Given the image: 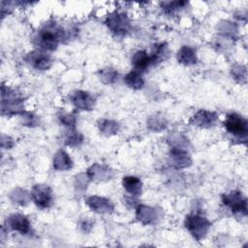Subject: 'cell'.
Masks as SVG:
<instances>
[{
    "label": "cell",
    "mask_w": 248,
    "mask_h": 248,
    "mask_svg": "<svg viewBox=\"0 0 248 248\" xmlns=\"http://www.w3.org/2000/svg\"><path fill=\"white\" fill-rule=\"evenodd\" d=\"M89 180L90 179H89V177L87 176L86 173L78 174L77 176V179H76V186L78 187V190L84 191L86 189V186H87Z\"/></svg>",
    "instance_id": "obj_32"
},
{
    "label": "cell",
    "mask_w": 248,
    "mask_h": 248,
    "mask_svg": "<svg viewBox=\"0 0 248 248\" xmlns=\"http://www.w3.org/2000/svg\"><path fill=\"white\" fill-rule=\"evenodd\" d=\"M187 4L188 3L185 1H167V2H162L161 7L165 14L173 15L179 12L180 10L184 9Z\"/></svg>",
    "instance_id": "obj_27"
},
{
    "label": "cell",
    "mask_w": 248,
    "mask_h": 248,
    "mask_svg": "<svg viewBox=\"0 0 248 248\" xmlns=\"http://www.w3.org/2000/svg\"><path fill=\"white\" fill-rule=\"evenodd\" d=\"M168 141L171 146V148H178V149H185L189 144L188 139L179 133L170 134L168 138Z\"/></svg>",
    "instance_id": "obj_25"
},
{
    "label": "cell",
    "mask_w": 248,
    "mask_h": 248,
    "mask_svg": "<svg viewBox=\"0 0 248 248\" xmlns=\"http://www.w3.org/2000/svg\"><path fill=\"white\" fill-rule=\"evenodd\" d=\"M7 230L16 232L22 235H31L33 229L30 220L27 216L21 213H13L9 215L5 220Z\"/></svg>",
    "instance_id": "obj_8"
},
{
    "label": "cell",
    "mask_w": 248,
    "mask_h": 248,
    "mask_svg": "<svg viewBox=\"0 0 248 248\" xmlns=\"http://www.w3.org/2000/svg\"><path fill=\"white\" fill-rule=\"evenodd\" d=\"M64 143L70 147H78L83 142V135L77 131L75 128H69L68 131L65 132L64 136Z\"/></svg>",
    "instance_id": "obj_23"
},
{
    "label": "cell",
    "mask_w": 248,
    "mask_h": 248,
    "mask_svg": "<svg viewBox=\"0 0 248 248\" xmlns=\"http://www.w3.org/2000/svg\"><path fill=\"white\" fill-rule=\"evenodd\" d=\"M178 63L184 66H192L198 63V54L194 47L190 46H182L176 53Z\"/></svg>",
    "instance_id": "obj_17"
},
{
    "label": "cell",
    "mask_w": 248,
    "mask_h": 248,
    "mask_svg": "<svg viewBox=\"0 0 248 248\" xmlns=\"http://www.w3.org/2000/svg\"><path fill=\"white\" fill-rule=\"evenodd\" d=\"M131 61H132L134 70L140 74H143L150 68V66H152L150 55L143 49L136 51L133 54Z\"/></svg>",
    "instance_id": "obj_16"
},
{
    "label": "cell",
    "mask_w": 248,
    "mask_h": 248,
    "mask_svg": "<svg viewBox=\"0 0 248 248\" xmlns=\"http://www.w3.org/2000/svg\"><path fill=\"white\" fill-rule=\"evenodd\" d=\"M19 118L21 124L27 127H36L40 123L39 117L36 114L29 111H23L22 113H20Z\"/></svg>",
    "instance_id": "obj_29"
},
{
    "label": "cell",
    "mask_w": 248,
    "mask_h": 248,
    "mask_svg": "<svg viewBox=\"0 0 248 248\" xmlns=\"http://www.w3.org/2000/svg\"><path fill=\"white\" fill-rule=\"evenodd\" d=\"M98 77H99V79L103 83L113 84L114 82H116L118 80L119 73L117 72V70L108 67V68H104V69L100 70L98 73Z\"/></svg>",
    "instance_id": "obj_24"
},
{
    "label": "cell",
    "mask_w": 248,
    "mask_h": 248,
    "mask_svg": "<svg viewBox=\"0 0 248 248\" xmlns=\"http://www.w3.org/2000/svg\"><path fill=\"white\" fill-rule=\"evenodd\" d=\"M97 126L99 131L107 137L116 135L120 129V125L118 122L110 119H105V118L99 119L97 121Z\"/></svg>",
    "instance_id": "obj_21"
},
{
    "label": "cell",
    "mask_w": 248,
    "mask_h": 248,
    "mask_svg": "<svg viewBox=\"0 0 248 248\" xmlns=\"http://www.w3.org/2000/svg\"><path fill=\"white\" fill-rule=\"evenodd\" d=\"M147 126L150 130L160 132L167 127V121L162 115H152L147 120Z\"/></svg>",
    "instance_id": "obj_28"
},
{
    "label": "cell",
    "mask_w": 248,
    "mask_h": 248,
    "mask_svg": "<svg viewBox=\"0 0 248 248\" xmlns=\"http://www.w3.org/2000/svg\"><path fill=\"white\" fill-rule=\"evenodd\" d=\"M105 24L117 36H125L131 29L130 18L122 12H113L109 14L105 19Z\"/></svg>",
    "instance_id": "obj_5"
},
{
    "label": "cell",
    "mask_w": 248,
    "mask_h": 248,
    "mask_svg": "<svg viewBox=\"0 0 248 248\" xmlns=\"http://www.w3.org/2000/svg\"><path fill=\"white\" fill-rule=\"evenodd\" d=\"M136 217L138 221L143 225H153L158 221L160 215L155 207L145 204H139L136 207Z\"/></svg>",
    "instance_id": "obj_14"
},
{
    "label": "cell",
    "mask_w": 248,
    "mask_h": 248,
    "mask_svg": "<svg viewBox=\"0 0 248 248\" xmlns=\"http://www.w3.org/2000/svg\"><path fill=\"white\" fill-rule=\"evenodd\" d=\"M24 59L28 65L38 71H46L52 66L51 56L46 51L40 49L27 53Z\"/></svg>",
    "instance_id": "obj_9"
},
{
    "label": "cell",
    "mask_w": 248,
    "mask_h": 248,
    "mask_svg": "<svg viewBox=\"0 0 248 248\" xmlns=\"http://www.w3.org/2000/svg\"><path fill=\"white\" fill-rule=\"evenodd\" d=\"M124 83L135 90H140L144 86V79L142 78V74L132 70L124 77Z\"/></svg>",
    "instance_id": "obj_22"
},
{
    "label": "cell",
    "mask_w": 248,
    "mask_h": 248,
    "mask_svg": "<svg viewBox=\"0 0 248 248\" xmlns=\"http://www.w3.org/2000/svg\"><path fill=\"white\" fill-rule=\"evenodd\" d=\"M70 102L78 110H92L96 104V99L89 92L77 90L70 95Z\"/></svg>",
    "instance_id": "obj_10"
},
{
    "label": "cell",
    "mask_w": 248,
    "mask_h": 248,
    "mask_svg": "<svg viewBox=\"0 0 248 248\" xmlns=\"http://www.w3.org/2000/svg\"><path fill=\"white\" fill-rule=\"evenodd\" d=\"M31 201L40 209L49 208L54 201L52 189L46 184H35L30 192Z\"/></svg>",
    "instance_id": "obj_6"
},
{
    "label": "cell",
    "mask_w": 248,
    "mask_h": 248,
    "mask_svg": "<svg viewBox=\"0 0 248 248\" xmlns=\"http://www.w3.org/2000/svg\"><path fill=\"white\" fill-rule=\"evenodd\" d=\"M122 186L131 196H140L142 192V182L140 177L135 175H126L122 178Z\"/></svg>",
    "instance_id": "obj_18"
},
{
    "label": "cell",
    "mask_w": 248,
    "mask_h": 248,
    "mask_svg": "<svg viewBox=\"0 0 248 248\" xmlns=\"http://www.w3.org/2000/svg\"><path fill=\"white\" fill-rule=\"evenodd\" d=\"M86 174L90 180L105 181L111 179L114 176V171L108 166L96 163L87 169Z\"/></svg>",
    "instance_id": "obj_15"
},
{
    "label": "cell",
    "mask_w": 248,
    "mask_h": 248,
    "mask_svg": "<svg viewBox=\"0 0 248 248\" xmlns=\"http://www.w3.org/2000/svg\"><path fill=\"white\" fill-rule=\"evenodd\" d=\"M85 204L93 212L98 214H109L114 209V204L110 200L97 195L87 197L85 199Z\"/></svg>",
    "instance_id": "obj_11"
},
{
    "label": "cell",
    "mask_w": 248,
    "mask_h": 248,
    "mask_svg": "<svg viewBox=\"0 0 248 248\" xmlns=\"http://www.w3.org/2000/svg\"><path fill=\"white\" fill-rule=\"evenodd\" d=\"M53 169L56 170H68L73 167L70 155L63 149L58 150L53 156Z\"/></svg>",
    "instance_id": "obj_19"
},
{
    "label": "cell",
    "mask_w": 248,
    "mask_h": 248,
    "mask_svg": "<svg viewBox=\"0 0 248 248\" xmlns=\"http://www.w3.org/2000/svg\"><path fill=\"white\" fill-rule=\"evenodd\" d=\"M68 38L66 29L55 20L44 23L33 36V44L43 51H53Z\"/></svg>",
    "instance_id": "obj_1"
},
{
    "label": "cell",
    "mask_w": 248,
    "mask_h": 248,
    "mask_svg": "<svg viewBox=\"0 0 248 248\" xmlns=\"http://www.w3.org/2000/svg\"><path fill=\"white\" fill-rule=\"evenodd\" d=\"M10 198L14 202H16L19 205H26L29 202V201L31 200L30 194H28L25 190H23L21 188L14 189L10 194Z\"/></svg>",
    "instance_id": "obj_26"
},
{
    "label": "cell",
    "mask_w": 248,
    "mask_h": 248,
    "mask_svg": "<svg viewBox=\"0 0 248 248\" xmlns=\"http://www.w3.org/2000/svg\"><path fill=\"white\" fill-rule=\"evenodd\" d=\"M1 111L3 115H19L24 111V97L20 92L4 84L1 87Z\"/></svg>",
    "instance_id": "obj_2"
},
{
    "label": "cell",
    "mask_w": 248,
    "mask_h": 248,
    "mask_svg": "<svg viewBox=\"0 0 248 248\" xmlns=\"http://www.w3.org/2000/svg\"><path fill=\"white\" fill-rule=\"evenodd\" d=\"M169 163L174 169H185L191 166L192 158L186 149L171 148L169 153Z\"/></svg>",
    "instance_id": "obj_13"
},
{
    "label": "cell",
    "mask_w": 248,
    "mask_h": 248,
    "mask_svg": "<svg viewBox=\"0 0 248 248\" xmlns=\"http://www.w3.org/2000/svg\"><path fill=\"white\" fill-rule=\"evenodd\" d=\"M232 76L233 77L234 79L238 80L239 82H245L246 81V77H247V72H246V67L243 65H234L232 68Z\"/></svg>",
    "instance_id": "obj_31"
},
{
    "label": "cell",
    "mask_w": 248,
    "mask_h": 248,
    "mask_svg": "<svg viewBox=\"0 0 248 248\" xmlns=\"http://www.w3.org/2000/svg\"><path fill=\"white\" fill-rule=\"evenodd\" d=\"M93 224H94V221L90 218H85V219H82L79 223V226H80V229L82 230V232H88L91 231L92 227H93Z\"/></svg>",
    "instance_id": "obj_33"
},
{
    "label": "cell",
    "mask_w": 248,
    "mask_h": 248,
    "mask_svg": "<svg viewBox=\"0 0 248 248\" xmlns=\"http://www.w3.org/2000/svg\"><path fill=\"white\" fill-rule=\"evenodd\" d=\"M184 227L196 240L200 241L206 236L211 223L202 213L192 212L185 216Z\"/></svg>",
    "instance_id": "obj_3"
},
{
    "label": "cell",
    "mask_w": 248,
    "mask_h": 248,
    "mask_svg": "<svg viewBox=\"0 0 248 248\" xmlns=\"http://www.w3.org/2000/svg\"><path fill=\"white\" fill-rule=\"evenodd\" d=\"M222 202L234 214H247V199L240 191L233 190L222 195Z\"/></svg>",
    "instance_id": "obj_7"
},
{
    "label": "cell",
    "mask_w": 248,
    "mask_h": 248,
    "mask_svg": "<svg viewBox=\"0 0 248 248\" xmlns=\"http://www.w3.org/2000/svg\"><path fill=\"white\" fill-rule=\"evenodd\" d=\"M169 46L166 43H158L153 46L150 58L152 61V65H157L163 61H165L169 56Z\"/></svg>",
    "instance_id": "obj_20"
},
{
    "label": "cell",
    "mask_w": 248,
    "mask_h": 248,
    "mask_svg": "<svg viewBox=\"0 0 248 248\" xmlns=\"http://www.w3.org/2000/svg\"><path fill=\"white\" fill-rule=\"evenodd\" d=\"M218 121V114L214 111L206 110V109H200L198 110L190 119L191 125L197 126L199 128L208 129L213 126Z\"/></svg>",
    "instance_id": "obj_12"
},
{
    "label": "cell",
    "mask_w": 248,
    "mask_h": 248,
    "mask_svg": "<svg viewBox=\"0 0 248 248\" xmlns=\"http://www.w3.org/2000/svg\"><path fill=\"white\" fill-rule=\"evenodd\" d=\"M223 126L225 130L240 142H246L248 135V122L247 119L238 113L232 112L227 114Z\"/></svg>",
    "instance_id": "obj_4"
},
{
    "label": "cell",
    "mask_w": 248,
    "mask_h": 248,
    "mask_svg": "<svg viewBox=\"0 0 248 248\" xmlns=\"http://www.w3.org/2000/svg\"><path fill=\"white\" fill-rule=\"evenodd\" d=\"M57 118L61 124L68 128H75L77 124V116L75 114L66 112V111H60L57 113Z\"/></svg>",
    "instance_id": "obj_30"
}]
</instances>
